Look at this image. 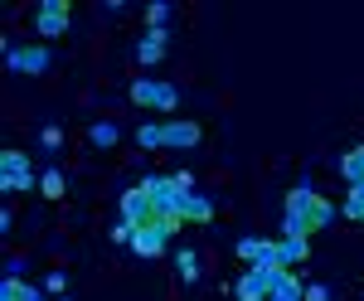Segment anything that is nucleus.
<instances>
[{
    "instance_id": "f257e3e1",
    "label": "nucleus",
    "mask_w": 364,
    "mask_h": 301,
    "mask_svg": "<svg viewBox=\"0 0 364 301\" xmlns=\"http://www.w3.org/2000/svg\"><path fill=\"white\" fill-rule=\"evenodd\" d=\"M331 219H336V204L326 194H316L311 185H296L287 194V204H282V238H311Z\"/></svg>"
},
{
    "instance_id": "f03ea898",
    "label": "nucleus",
    "mask_w": 364,
    "mask_h": 301,
    "mask_svg": "<svg viewBox=\"0 0 364 301\" xmlns=\"http://www.w3.org/2000/svg\"><path fill=\"white\" fill-rule=\"evenodd\" d=\"M199 137H204L199 122L166 117V122H146V127L136 132V146H146V151H161V146H170V151H190V146H199Z\"/></svg>"
},
{
    "instance_id": "7ed1b4c3",
    "label": "nucleus",
    "mask_w": 364,
    "mask_h": 301,
    "mask_svg": "<svg viewBox=\"0 0 364 301\" xmlns=\"http://www.w3.org/2000/svg\"><path fill=\"white\" fill-rule=\"evenodd\" d=\"M0 190H5V194L39 190V175L29 170V156H25V151H15V146L0 151Z\"/></svg>"
},
{
    "instance_id": "20e7f679",
    "label": "nucleus",
    "mask_w": 364,
    "mask_h": 301,
    "mask_svg": "<svg viewBox=\"0 0 364 301\" xmlns=\"http://www.w3.org/2000/svg\"><path fill=\"white\" fill-rule=\"evenodd\" d=\"M132 102L170 117V112L180 107V88L175 83H161V78H132Z\"/></svg>"
},
{
    "instance_id": "39448f33",
    "label": "nucleus",
    "mask_w": 364,
    "mask_h": 301,
    "mask_svg": "<svg viewBox=\"0 0 364 301\" xmlns=\"http://www.w3.org/2000/svg\"><path fill=\"white\" fill-rule=\"evenodd\" d=\"M5 68L10 73H25V78H39L54 68V58L44 44H5Z\"/></svg>"
},
{
    "instance_id": "423d86ee",
    "label": "nucleus",
    "mask_w": 364,
    "mask_h": 301,
    "mask_svg": "<svg viewBox=\"0 0 364 301\" xmlns=\"http://www.w3.org/2000/svg\"><path fill=\"white\" fill-rule=\"evenodd\" d=\"M68 20H73V5H68V0H39V10H34V34H39V39H58V34H68Z\"/></svg>"
},
{
    "instance_id": "0eeeda50",
    "label": "nucleus",
    "mask_w": 364,
    "mask_h": 301,
    "mask_svg": "<svg viewBox=\"0 0 364 301\" xmlns=\"http://www.w3.org/2000/svg\"><path fill=\"white\" fill-rule=\"evenodd\" d=\"M166 248H170L166 223H141V228H132V253H136V258H161Z\"/></svg>"
},
{
    "instance_id": "6e6552de",
    "label": "nucleus",
    "mask_w": 364,
    "mask_h": 301,
    "mask_svg": "<svg viewBox=\"0 0 364 301\" xmlns=\"http://www.w3.org/2000/svg\"><path fill=\"white\" fill-rule=\"evenodd\" d=\"M272 277L277 273H267V268H248V273L233 282V297L238 301H267L272 297Z\"/></svg>"
},
{
    "instance_id": "1a4fd4ad",
    "label": "nucleus",
    "mask_w": 364,
    "mask_h": 301,
    "mask_svg": "<svg viewBox=\"0 0 364 301\" xmlns=\"http://www.w3.org/2000/svg\"><path fill=\"white\" fill-rule=\"evenodd\" d=\"M166 44H170V29H146L141 44H136V63L141 68H156L166 58Z\"/></svg>"
},
{
    "instance_id": "9d476101",
    "label": "nucleus",
    "mask_w": 364,
    "mask_h": 301,
    "mask_svg": "<svg viewBox=\"0 0 364 301\" xmlns=\"http://www.w3.org/2000/svg\"><path fill=\"white\" fill-rule=\"evenodd\" d=\"M267 301H306V282L296 273H277L272 277V297Z\"/></svg>"
},
{
    "instance_id": "9b49d317",
    "label": "nucleus",
    "mask_w": 364,
    "mask_h": 301,
    "mask_svg": "<svg viewBox=\"0 0 364 301\" xmlns=\"http://www.w3.org/2000/svg\"><path fill=\"white\" fill-rule=\"evenodd\" d=\"M0 297H10V301H49V292H44V287H29L25 277H5V282H0Z\"/></svg>"
},
{
    "instance_id": "f8f14e48",
    "label": "nucleus",
    "mask_w": 364,
    "mask_h": 301,
    "mask_svg": "<svg viewBox=\"0 0 364 301\" xmlns=\"http://www.w3.org/2000/svg\"><path fill=\"white\" fill-rule=\"evenodd\" d=\"M340 175L350 180V190H364V146H355V151L340 156Z\"/></svg>"
},
{
    "instance_id": "ddd939ff",
    "label": "nucleus",
    "mask_w": 364,
    "mask_h": 301,
    "mask_svg": "<svg viewBox=\"0 0 364 301\" xmlns=\"http://www.w3.org/2000/svg\"><path fill=\"white\" fill-rule=\"evenodd\" d=\"M87 141H92L97 151H112L117 141H122V127H117V122H87Z\"/></svg>"
},
{
    "instance_id": "4468645a",
    "label": "nucleus",
    "mask_w": 364,
    "mask_h": 301,
    "mask_svg": "<svg viewBox=\"0 0 364 301\" xmlns=\"http://www.w3.org/2000/svg\"><path fill=\"white\" fill-rule=\"evenodd\" d=\"M175 273H180V282H199V253L180 248V253H175Z\"/></svg>"
},
{
    "instance_id": "2eb2a0df",
    "label": "nucleus",
    "mask_w": 364,
    "mask_h": 301,
    "mask_svg": "<svg viewBox=\"0 0 364 301\" xmlns=\"http://www.w3.org/2000/svg\"><path fill=\"white\" fill-rule=\"evenodd\" d=\"M39 190L49 194V199H63V190H68V180H63V170H44V175H39Z\"/></svg>"
},
{
    "instance_id": "dca6fc26",
    "label": "nucleus",
    "mask_w": 364,
    "mask_h": 301,
    "mask_svg": "<svg viewBox=\"0 0 364 301\" xmlns=\"http://www.w3.org/2000/svg\"><path fill=\"white\" fill-rule=\"evenodd\" d=\"M166 20H170V5L166 0H151L146 5V29H166Z\"/></svg>"
},
{
    "instance_id": "f3484780",
    "label": "nucleus",
    "mask_w": 364,
    "mask_h": 301,
    "mask_svg": "<svg viewBox=\"0 0 364 301\" xmlns=\"http://www.w3.org/2000/svg\"><path fill=\"white\" fill-rule=\"evenodd\" d=\"M44 292H49V297H63V292H68V273H63V268H54V273L44 277Z\"/></svg>"
},
{
    "instance_id": "a211bd4d",
    "label": "nucleus",
    "mask_w": 364,
    "mask_h": 301,
    "mask_svg": "<svg viewBox=\"0 0 364 301\" xmlns=\"http://www.w3.org/2000/svg\"><path fill=\"white\" fill-rule=\"evenodd\" d=\"M39 146H44L49 156H58V146H63V132H58V127H44V132H39Z\"/></svg>"
},
{
    "instance_id": "6ab92c4d",
    "label": "nucleus",
    "mask_w": 364,
    "mask_h": 301,
    "mask_svg": "<svg viewBox=\"0 0 364 301\" xmlns=\"http://www.w3.org/2000/svg\"><path fill=\"white\" fill-rule=\"evenodd\" d=\"M107 238H112V243H132V223H112Z\"/></svg>"
},
{
    "instance_id": "aec40b11",
    "label": "nucleus",
    "mask_w": 364,
    "mask_h": 301,
    "mask_svg": "<svg viewBox=\"0 0 364 301\" xmlns=\"http://www.w3.org/2000/svg\"><path fill=\"white\" fill-rule=\"evenodd\" d=\"M306 301H331V287H321V282H316V287H306Z\"/></svg>"
},
{
    "instance_id": "412c9836",
    "label": "nucleus",
    "mask_w": 364,
    "mask_h": 301,
    "mask_svg": "<svg viewBox=\"0 0 364 301\" xmlns=\"http://www.w3.org/2000/svg\"><path fill=\"white\" fill-rule=\"evenodd\" d=\"M58 301H68V297H58Z\"/></svg>"
},
{
    "instance_id": "4be33fe9",
    "label": "nucleus",
    "mask_w": 364,
    "mask_h": 301,
    "mask_svg": "<svg viewBox=\"0 0 364 301\" xmlns=\"http://www.w3.org/2000/svg\"><path fill=\"white\" fill-rule=\"evenodd\" d=\"M0 301H10V297H0Z\"/></svg>"
}]
</instances>
